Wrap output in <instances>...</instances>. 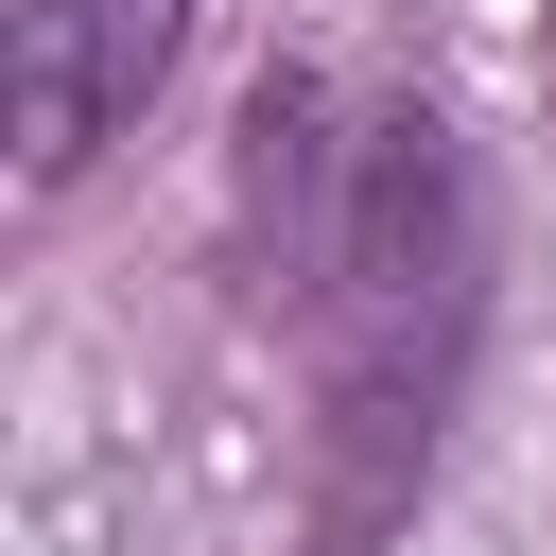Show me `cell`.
Returning a JSON list of instances; mask_svg holds the SVG:
<instances>
[{"label": "cell", "instance_id": "3", "mask_svg": "<svg viewBox=\"0 0 556 556\" xmlns=\"http://www.w3.org/2000/svg\"><path fill=\"white\" fill-rule=\"evenodd\" d=\"M208 0H0V87H17V191H87L104 139L156 122L174 52Z\"/></svg>", "mask_w": 556, "mask_h": 556}, {"label": "cell", "instance_id": "4", "mask_svg": "<svg viewBox=\"0 0 556 556\" xmlns=\"http://www.w3.org/2000/svg\"><path fill=\"white\" fill-rule=\"evenodd\" d=\"M539 70H556V0H539Z\"/></svg>", "mask_w": 556, "mask_h": 556}, {"label": "cell", "instance_id": "2", "mask_svg": "<svg viewBox=\"0 0 556 556\" xmlns=\"http://www.w3.org/2000/svg\"><path fill=\"white\" fill-rule=\"evenodd\" d=\"M348 191H365V104L313 52H278L226 122V295H243V330H278V348L313 330L330 261H348Z\"/></svg>", "mask_w": 556, "mask_h": 556}, {"label": "cell", "instance_id": "1", "mask_svg": "<svg viewBox=\"0 0 556 556\" xmlns=\"http://www.w3.org/2000/svg\"><path fill=\"white\" fill-rule=\"evenodd\" d=\"M486 365V156L434 87L365 104V191H348V261L295 330L313 382V521L295 556H382L452 452V400Z\"/></svg>", "mask_w": 556, "mask_h": 556}]
</instances>
